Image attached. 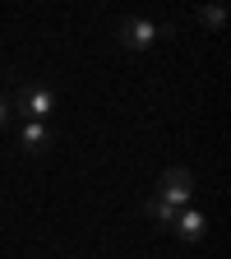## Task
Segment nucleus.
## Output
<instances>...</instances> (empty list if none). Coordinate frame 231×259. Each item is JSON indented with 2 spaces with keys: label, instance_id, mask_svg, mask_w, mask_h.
<instances>
[{
  "label": "nucleus",
  "instance_id": "obj_6",
  "mask_svg": "<svg viewBox=\"0 0 231 259\" xmlns=\"http://www.w3.org/2000/svg\"><path fill=\"white\" fill-rule=\"evenodd\" d=\"M176 213H180V208H171V204H162V199H157V194H153V199H148V218H157L162 227H171V222H176Z\"/></svg>",
  "mask_w": 231,
  "mask_h": 259
},
{
  "label": "nucleus",
  "instance_id": "obj_5",
  "mask_svg": "<svg viewBox=\"0 0 231 259\" xmlns=\"http://www.w3.org/2000/svg\"><path fill=\"white\" fill-rule=\"evenodd\" d=\"M19 148L23 153H47L51 148V130L47 125H23L19 130Z\"/></svg>",
  "mask_w": 231,
  "mask_h": 259
},
{
  "label": "nucleus",
  "instance_id": "obj_8",
  "mask_svg": "<svg viewBox=\"0 0 231 259\" xmlns=\"http://www.w3.org/2000/svg\"><path fill=\"white\" fill-rule=\"evenodd\" d=\"M14 116H10V102H5V97H0V125H10Z\"/></svg>",
  "mask_w": 231,
  "mask_h": 259
},
{
  "label": "nucleus",
  "instance_id": "obj_3",
  "mask_svg": "<svg viewBox=\"0 0 231 259\" xmlns=\"http://www.w3.org/2000/svg\"><path fill=\"white\" fill-rule=\"evenodd\" d=\"M120 42H125L129 51L153 47V42H157V23H148V19H125V23H120Z\"/></svg>",
  "mask_w": 231,
  "mask_h": 259
},
{
  "label": "nucleus",
  "instance_id": "obj_4",
  "mask_svg": "<svg viewBox=\"0 0 231 259\" xmlns=\"http://www.w3.org/2000/svg\"><path fill=\"white\" fill-rule=\"evenodd\" d=\"M171 227L180 232V241H204V227H208V222H204V213H194V208H180Z\"/></svg>",
  "mask_w": 231,
  "mask_h": 259
},
{
  "label": "nucleus",
  "instance_id": "obj_2",
  "mask_svg": "<svg viewBox=\"0 0 231 259\" xmlns=\"http://www.w3.org/2000/svg\"><path fill=\"white\" fill-rule=\"evenodd\" d=\"M190 194H194V176L185 167H167V171H162V181H157V199L162 204L180 208V204H190Z\"/></svg>",
  "mask_w": 231,
  "mask_h": 259
},
{
  "label": "nucleus",
  "instance_id": "obj_1",
  "mask_svg": "<svg viewBox=\"0 0 231 259\" xmlns=\"http://www.w3.org/2000/svg\"><path fill=\"white\" fill-rule=\"evenodd\" d=\"M5 102H10V116H19V120H28V125H42V120L56 111V93H51V88H14Z\"/></svg>",
  "mask_w": 231,
  "mask_h": 259
},
{
  "label": "nucleus",
  "instance_id": "obj_7",
  "mask_svg": "<svg viewBox=\"0 0 231 259\" xmlns=\"http://www.w3.org/2000/svg\"><path fill=\"white\" fill-rule=\"evenodd\" d=\"M222 19H226V14H222L217 5H208V10H199V23H208V28H222Z\"/></svg>",
  "mask_w": 231,
  "mask_h": 259
}]
</instances>
